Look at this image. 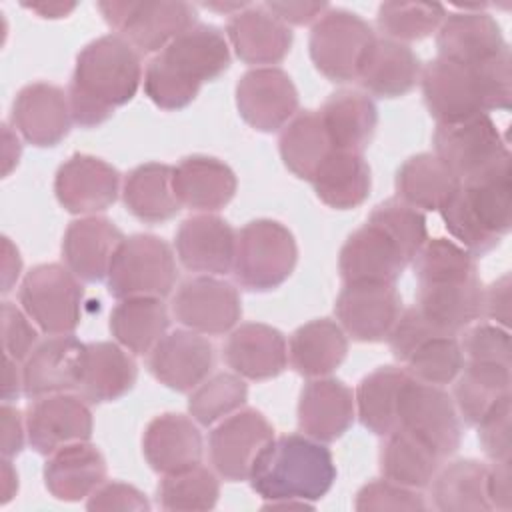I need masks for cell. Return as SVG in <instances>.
I'll use <instances>...</instances> for the list:
<instances>
[{"label":"cell","mask_w":512,"mask_h":512,"mask_svg":"<svg viewBox=\"0 0 512 512\" xmlns=\"http://www.w3.org/2000/svg\"><path fill=\"white\" fill-rule=\"evenodd\" d=\"M142 82L140 52L120 34L86 44L76 56L68 86L72 122L80 128L104 124L116 108L128 104Z\"/></svg>","instance_id":"1"},{"label":"cell","mask_w":512,"mask_h":512,"mask_svg":"<svg viewBox=\"0 0 512 512\" xmlns=\"http://www.w3.org/2000/svg\"><path fill=\"white\" fill-rule=\"evenodd\" d=\"M420 82L426 108L438 124L510 110V48L482 64H460L438 56L422 68Z\"/></svg>","instance_id":"2"},{"label":"cell","mask_w":512,"mask_h":512,"mask_svg":"<svg viewBox=\"0 0 512 512\" xmlns=\"http://www.w3.org/2000/svg\"><path fill=\"white\" fill-rule=\"evenodd\" d=\"M230 68V46L212 24H194L160 50L144 70V94L162 110H182Z\"/></svg>","instance_id":"3"},{"label":"cell","mask_w":512,"mask_h":512,"mask_svg":"<svg viewBox=\"0 0 512 512\" xmlns=\"http://www.w3.org/2000/svg\"><path fill=\"white\" fill-rule=\"evenodd\" d=\"M446 230L474 256L494 250L512 228L510 152L460 182L438 210Z\"/></svg>","instance_id":"4"},{"label":"cell","mask_w":512,"mask_h":512,"mask_svg":"<svg viewBox=\"0 0 512 512\" xmlns=\"http://www.w3.org/2000/svg\"><path fill=\"white\" fill-rule=\"evenodd\" d=\"M252 490L266 502H316L336 480L332 452L302 434L274 436L250 472Z\"/></svg>","instance_id":"5"},{"label":"cell","mask_w":512,"mask_h":512,"mask_svg":"<svg viewBox=\"0 0 512 512\" xmlns=\"http://www.w3.org/2000/svg\"><path fill=\"white\" fill-rule=\"evenodd\" d=\"M296 262L298 246L284 224L258 218L236 232L232 272L242 288L270 292L290 278Z\"/></svg>","instance_id":"6"},{"label":"cell","mask_w":512,"mask_h":512,"mask_svg":"<svg viewBox=\"0 0 512 512\" xmlns=\"http://www.w3.org/2000/svg\"><path fill=\"white\" fill-rule=\"evenodd\" d=\"M176 260L172 248L154 234H132L116 248L106 284L118 298L152 296L166 298L176 284Z\"/></svg>","instance_id":"7"},{"label":"cell","mask_w":512,"mask_h":512,"mask_svg":"<svg viewBox=\"0 0 512 512\" xmlns=\"http://www.w3.org/2000/svg\"><path fill=\"white\" fill-rule=\"evenodd\" d=\"M18 300L44 334H72L82 320L84 288L66 266L38 264L26 272Z\"/></svg>","instance_id":"8"},{"label":"cell","mask_w":512,"mask_h":512,"mask_svg":"<svg viewBox=\"0 0 512 512\" xmlns=\"http://www.w3.org/2000/svg\"><path fill=\"white\" fill-rule=\"evenodd\" d=\"M372 26L344 8H328L312 26L308 50L316 70L330 82H352L374 42Z\"/></svg>","instance_id":"9"},{"label":"cell","mask_w":512,"mask_h":512,"mask_svg":"<svg viewBox=\"0 0 512 512\" xmlns=\"http://www.w3.org/2000/svg\"><path fill=\"white\" fill-rule=\"evenodd\" d=\"M104 20L140 54H158L176 36L196 24L190 2H98Z\"/></svg>","instance_id":"10"},{"label":"cell","mask_w":512,"mask_h":512,"mask_svg":"<svg viewBox=\"0 0 512 512\" xmlns=\"http://www.w3.org/2000/svg\"><path fill=\"white\" fill-rule=\"evenodd\" d=\"M396 428L416 436L442 460L452 456L462 442L460 416L452 396L442 386L426 384L412 376L400 390Z\"/></svg>","instance_id":"11"},{"label":"cell","mask_w":512,"mask_h":512,"mask_svg":"<svg viewBox=\"0 0 512 512\" xmlns=\"http://www.w3.org/2000/svg\"><path fill=\"white\" fill-rule=\"evenodd\" d=\"M412 260L414 254L408 250V246L386 224L368 216L366 224L352 232L340 248L338 270L344 284H396Z\"/></svg>","instance_id":"12"},{"label":"cell","mask_w":512,"mask_h":512,"mask_svg":"<svg viewBox=\"0 0 512 512\" xmlns=\"http://www.w3.org/2000/svg\"><path fill=\"white\" fill-rule=\"evenodd\" d=\"M274 440V428L256 408H240L220 420L208 436V454L216 474L228 482L250 478L260 452Z\"/></svg>","instance_id":"13"},{"label":"cell","mask_w":512,"mask_h":512,"mask_svg":"<svg viewBox=\"0 0 512 512\" xmlns=\"http://www.w3.org/2000/svg\"><path fill=\"white\" fill-rule=\"evenodd\" d=\"M172 314L192 332L222 336L236 328L242 316V302L234 284L202 274L178 286L172 298Z\"/></svg>","instance_id":"14"},{"label":"cell","mask_w":512,"mask_h":512,"mask_svg":"<svg viewBox=\"0 0 512 512\" xmlns=\"http://www.w3.org/2000/svg\"><path fill=\"white\" fill-rule=\"evenodd\" d=\"M432 142L434 154L460 182L482 172L510 152L490 114H480L454 124H438Z\"/></svg>","instance_id":"15"},{"label":"cell","mask_w":512,"mask_h":512,"mask_svg":"<svg viewBox=\"0 0 512 512\" xmlns=\"http://www.w3.org/2000/svg\"><path fill=\"white\" fill-rule=\"evenodd\" d=\"M236 108L254 130L276 132L296 116L298 90L282 68L258 66L238 80Z\"/></svg>","instance_id":"16"},{"label":"cell","mask_w":512,"mask_h":512,"mask_svg":"<svg viewBox=\"0 0 512 512\" xmlns=\"http://www.w3.org/2000/svg\"><path fill=\"white\" fill-rule=\"evenodd\" d=\"M346 336L356 342H382L402 312V298L394 284L348 282L334 304Z\"/></svg>","instance_id":"17"},{"label":"cell","mask_w":512,"mask_h":512,"mask_svg":"<svg viewBox=\"0 0 512 512\" xmlns=\"http://www.w3.org/2000/svg\"><path fill=\"white\" fill-rule=\"evenodd\" d=\"M120 192V172L90 154H72L54 176V194L70 214L94 216L110 208Z\"/></svg>","instance_id":"18"},{"label":"cell","mask_w":512,"mask_h":512,"mask_svg":"<svg viewBox=\"0 0 512 512\" xmlns=\"http://www.w3.org/2000/svg\"><path fill=\"white\" fill-rule=\"evenodd\" d=\"M92 428V412L86 400L66 392L36 398L26 412L28 442L44 456L62 446L90 440Z\"/></svg>","instance_id":"19"},{"label":"cell","mask_w":512,"mask_h":512,"mask_svg":"<svg viewBox=\"0 0 512 512\" xmlns=\"http://www.w3.org/2000/svg\"><path fill=\"white\" fill-rule=\"evenodd\" d=\"M86 344L72 334L50 336L36 344L22 362L24 396L36 400L80 386Z\"/></svg>","instance_id":"20"},{"label":"cell","mask_w":512,"mask_h":512,"mask_svg":"<svg viewBox=\"0 0 512 512\" xmlns=\"http://www.w3.org/2000/svg\"><path fill=\"white\" fill-rule=\"evenodd\" d=\"M214 368V346L204 334L174 330L148 354L150 374L176 392H190L202 384Z\"/></svg>","instance_id":"21"},{"label":"cell","mask_w":512,"mask_h":512,"mask_svg":"<svg viewBox=\"0 0 512 512\" xmlns=\"http://www.w3.org/2000/svg\"><path fill=\"white\" fill-rule=\"evenodd\" d=\"M72 124L68 92L48 82L26 84L12 102V126L28 144L50 148L60 144Z\"/></svg>","instance_id":"22"},{"label":"cell","mask_w":512,"mask_h":512,"mask_svg":"<svg viewBox=\"0 0 512 512\" xmlns=\"http://www.w3.org/2000/svg\"><path fill=\"white\" fill-rule=\"evenodd\" d=\"M180 264L190 272L226 274L236 254V232L220 216L202 212L186 218L174 236Z\"/></svg>","instance_id":"23"},{"label":"cell","mask_w":512,"mask_h":512,"mask_svg":"<svg viewBox=\"0 0 512 512\" xmlns=\"http://www.w3.org/2000/svg\"><path fill=\"white\" fill-rule=\"evenodd\" d=\"M354 416V392L342 380L314 378L300 392L298 428L322 444L342 438L350 430Z\"/></svg>","instance_id":"24"},{"label":"cell","mask_w":512,"mask_h":512,"mask_svg":"<svg viewBox=\"0 0 512 512\" xmlns=\"http://www.w3.org/2000/svg\"><path fill=\"white\" fill-rule=\"evenodd\" d=\"M126 236L102 216H82L68 224L62 238L66 268L82 282H102L108 276L112 256Z\"/></svg>","instance_id":"25"},{"label":"cell","mask_w":512,"mask_h":512,"mask_svg":"<svg viewBox=\"0 0 512 512\" xmlns=\"http://www.w3.org/2000/svg\"><path fill=\"white\" fill-rule=\"evenodd\" d=\"M224 360L242 378L270 380L284 372L288 344L278 328L262 322H244L230 332L224 344Z\"/></svg>","instance_id":"26"},{"label":"cell","mask_w":512,"mask_h":512,"mask_svg":"<svg viewBox=\"0 0 512 512\" xmlns=\"http://www.w3.org/2000/svg\"><path fill=\"white\" fill-rule=\"evenodd\" d=\"M226 36L236 56L246 64H278L290 48L294 34L264 4L246 6L230 16Z\"/></svg>","instance_id":"27"},{"label":"cell","mask_w":512,"mask_h":512,"mask_svg":"<svg viewBox=\"0 0 512 512\" xmlns=\"http://www.w3.org/2000/svg\"><path fill=\"white\" fill-rule=\"evenodd\" d=\"M202 434L192 418L166 412L152 418L142 436V452L158 474H174L202 462Z\"/></svg>","instance_id":"28"},{"label":"cell","mask_w":512,"mask_h":512,"mask_svg":"<svg viewBox=\"0 0 512 512\" xmlns=\"http://www.w3.org/2000/svg\"><path fill=\"white\" fill-rule=\"evenodd\" d=\"M506 46L500 24L482 10L446 14L436 30L438 56L460 64H482L500 54Z\"/></svg>","instance_id":"29"},{"label":"cell","mask_w":512,"mask_h":512,"mask_svg":"<svg viewBox=\"0 0 512 512\" xmlns=\"http://www.w3.org/2000/svg\"><path fill=\"white\" fill-rule=\"evenodd\" d=\"M420 72V58L408 44L374 38L360 62L356 80L372 96L400 98L416 86Z\"/></svg>","instance_id":"30"},{"label":"cell","mask_w":512,"mask_h":512,"mask_svg":"<svg viewBox=\"0 0 512 512\" xmlns=\"http://www.w3.org/2000/svg\"><path fill=\"white\" fill-rule=\"evenodd\" d=\"M172 186L180 206L198 212H216L236 194V174L218 158L192 154L182 158L172 172Z\"/></svg>","instance_id":"31"},{"label":"cell","mask_w":512,"mask_h":512,"mask_svg":"<svg viewBox=\"0 0 512 512\" xmlns=\"http://www.w3.org/2000/svg\"><path fill=\"white\" fill-rule=\"evenodd\" d=\"M106 472V460L94 444L74 442L48 456L44 486L56 500L80 502L104 484Z\"/></svg>","instance_id":"32"},{"label":"cell","mask_w":512,"mask_h":512,"mask_svg":"<svg viewBox=\"0 0 512 512\" xmlns=\"http://www.w3.org/2000/svg\"><path fill=\"white\" fill-rule=\"evenodd\" d=\"M482 292L484 286L478 276L458 282L418 284L414 306L434 330L458 336L482 316Z\"/></svg>","instance_id":"33"},{"label":"cell","mask_w":512,"mask_h":512,"mask_svg":"<svg viewBox=\"0 0 512 512\" xmlns=\"http://www.w3.org/2000/svg\"><path fill=\"white\" fill-rule=\"evenodd\" d=\"M318 114L334 150L362 154L374 138L378 108L368 94L338 90L326 98Z\"/></svg>","instance_id":"34"},{"label":"cell","mask_w":512,"mask_h":512,"mask_svg":"<svg viewBox=\"0 0 512 512\" xmlns=\"http://www.w3.org/2000/svg\"><path fill=\"white\" fill-rule=\"evenodd\" d=\"M138 378V366L124 346L116 342L86 344L80 396L92 404L114 402L126 396Z\"/></svg>","instance_id":"35"},{"label":"cell","mask_w":512,"mask_h":512,"mask_svg":"<svg viewBox=\"0 0 512 512\" xmlns=\"http://www.w3.org/2000/svg\"><path fill=\"white\" fill-rule=\"evenodd\" d=\"M346 354V332L330 318H316L298 326L288 342V360L304 378L328 376L344 362Z\"/></svg>","instance_id":"36"},{"label":"cell","mask_w":512,"mask_h":512,"mask_svg":"<svg viewBox=\"0 0 512 512\" xmlns=\"http://www.w3.org/2000/svg\"><path fill=\"white\" fill-rule=\"evenodd\" d=\"M174 166L146 162L132 168L122 186L126 210L142 222L158 224L170 220L182 208L172 186Z\"/></svg>","instance_id":"37"},{"label":"cell","mask_w":512,"mask_h":512,"mask_svg":"<svg viewBox=\"0 0 512 512\" xmlns=\"http://www.w3.org/2000/svg\"><path fill=\"white\" fill-rule=\"evenodd\" d=\"M312 186L326 206L334 210L356 208L370 194V166L360 152L332 150L316 170Z\"/></svg>","instance_id":"38"},{"label":"cell","mask_w":512,"mask_h":512,"mask_svg":"<svg viewBox=\"0 0 512 512\" xmlns=\"http://www.w3.org/2000/svg\"><path fill=\"white\" fill-rule=\"evenodd\" d=\"M170 324L162 298L134 296L120 300L110 312V332L132 354H150Z\"/></svg>","instance_id":"39"},{"label":"cell","mask_w":512,"mask_h":512,"mask_svg":"<svg viewBox=\"0 0 512 512\" xmlns=\"http://www.w3.org/2000/svg\"><path fill=\"white\" fill-rule=\"evenodd\" d=\"M460 180L436 154L410 156L396 172L398 200L416 210H440Z\"/></svg>","instance_id":"40"},{"label":"cell","mask_w":512,"mask_h":512,"mask_svg":"<svg viewBox=\"0 0 512 512\" xmlns=\"http://www.w3.org/2000/svg\"><path fill=\"white\" fill-rule=\"evenodd\" d=\"M410 374L398 366H380L364 376L356 388V416L376 434L388 436L398 426V398Z\"/></svg>","instance_id":"41"},{"label":"cell","mask_w":512,"mask_h":512,"mask_svg":"<svg viewBox=\"0 0 512 512\" xmlns=\"http://www.w3.org/2000/svg\"><path fill=\"white\" fill-rule=\"evenodd\" d=\"M510 394V366L498 362L464 360L454 384V404L462 420L476 426L482 416Z\"/></svg>","instance_id":"42"},{"label":"cell","mask_w":512,"mask_h":512,"mask_svg":"<svg viewBox=\"0 0 512 512\" xmlns=\"http://www.w3.org/2000/svg\"><path fill=\"white\" fill-rule=\"evenodd\" d=\"M486 478V464L472 458L454 460L430 480L432 502L442 512H490Z\"/></svg>","instance_id":"43"},{"label":"cell","mask_w":512,"mask_h":512,"mask_svg":"<svg viewBox=\"0 0 512 512\" xmlns=\"http://www.w3.org/2000/svg\"><path fill=\"white\" fill-rule=\"evenodd\" d=\"M278 150L284 166L298 178L312 182L316 170L334 150L320 114L316 110L296 112V116L280 130Z\"/></svg>","instance_id":"44"},{"label":"cell","mask_w":512,"mask_h":512,"mask_svg":"<svg viewBox=\"0 0 512 512\" xmlns=\"http://www.w3.org/2000/svg\"><path fill=\"white\" fill-rule=\"evenodd\" d=\"M380 450V470L390 482L406 488H426L440 468V456L402 428H394L384 436Z\"/></svg>","instance_id":"45"},{"label":"cell","mask_w":512,"mask_h":512,"mask_svg":"<svg viewBox=\"0 0 512 512\" xmlns=\"http://www.w3.org/2000/svg\"><path fill=\"white\" fill-rule=\"evenodd\" d=\"M418 284L458 282L478 276L474 254L448 238L426 240L412 260Z\"/></svg>","instance_id":"46"},{"label":"cell","mask_w":512,"mask_h":512,"mask_svg":"<svg viewBox=\"0 0 512 512\" xmlns=\"http://www.w3.org/2000/svg\"><path fill=\"white\" fill-rule=\"evenodd\" d=\"M446 18V8L438 2H384L378 6L376 24L384 38L414 42L430 36Z\"/></svg>","instance_id":"47"},{"label":"cell","mask_w":512,"mask_h":512,"mask_svg":"<svg viewBox=\"0 0 512 512\" xmlns=\"http://www.w3.org/2000/svg\"><path fill=\"white\" fill-rule=\"evenodd\" d=\"M406 372L420 382L444 386L456 380L464 366L458 336L434 334L422 340L404 360Z\"/></svg>","instance_id":"48"},{"label":"cell","mask_w":512,"mask_h":512,"mask_svg":"<svg viewBox=\"0 0 512 512\" xmlns=\"http://www.w3.org/2000/svg\"><path fill=\"white\" fill-rule=\"evenodd\" d=\"M248 400V386L242 376L220 372L198 384L188 398V412L194 422L212 426L240 410Z\"/></svg>","instance_id":"49"},{"label":"cell","mask_w":512,"mask_h":512,"mask_svg":"<svg viewBox=\"0 0 512 512\" xmlns=\"http://www.w3.org/2000/svg\"><path fill=\"white\" fill-rule=\"evenodd\" d=\"M218 496L220 482L216 474L202 464L164 474L158 484V502L164 510H212Z\"/></svg>","instance_id":"50"},{"label":"cell","mask_w":512,"mask_h":512,"mask_svg":"<svg viewBox=\"0 0 512 512\" xmlns=\"http://www.w3.org/2000/svg\"><path fill=\"white\" fill-rule=\"evenodd\" d=\"M460 348L466 360L498 362L510 366V332L494 322H472L460 332Z\"/></svg>","instance_id":"51"},{"label":"cell","mask_w":512,"mask_h":512,"mask_svg":"<svg viewBox=\"0 0 512 512\" xmlns=\"http://www.w3.org/2000/svg\"><path fill=\"white\" fill-rule=\"evenodd\" d=\"M354 508L360 512L368 510H426L422 494L414 488L400 486L390 480H372L364 484L354 500Z\"/></svg>","instance_id":"52"},{"label":"cell","mask_w":512,"mask_h":512,"mask_svg":"<svg viewBox=\"0 0 512 512\" xmlns=\"http://www.w3.org/2000/svg\"><path fill=\"white\" fill-rule=\"evenodd\" d=\"M476 426L482 452L492 462L510 460V394L498 400Z\"/></svg>","instance_id":"53"},{"label":"cell","mask_w":512,"mask_h":512,"mask_svg":"<svg viewBox=\"0 0 512 512\" xmlns=\"http://www.w3.org/2000/svg\"><path fill=\"white\" fill-rule=\"evenodd\" d=\"M38 330L32 324V318L18 308L14 302L2 304V346L4 356L24 362L38 344Z\"/></svg>","instance_id":"54"},{"label":"cell","mask_w":512,"mask_h":512,"mask_svg":"<svg viewBox=\"0 0 512 512\" xmlns=\"http://www.w3.org/2000/svg\"><path fill=\"white\" fill-rule=\"evenodd\" d=\"M88 510H150V502L144 492L126 482H104L100 484L86 502Z\"/></svg>","instance_id":"55"},{"label":"cell","mask_w":512,"mask_h":512,"mask_svg":"<svg viewBox=\"0 0 512 512\" xmlns=\"http://www.w3.org/2000/svg\"><path fill=\"white\" fill-rule=\"evenodd\" d=\"M482 316L508 328L510 322V274L500 276L482 292Z\"/></svg>","instance_id":"56"},{"label":"cell","mask_w":512,"mask_h":512,"mask_svg":"<svg viewBox=\"0 0 512 512\" xmlns=\"http://www.w3.org/2000/svg\"><path fill=\"white\" fill-rule=\"evenodd\" d=\"M264 6L284 24L294 26L316 22L330 8L326 2H266Z\"/></svg>","instance_id":"57"},{"label":"cell","mask_w":512,"mask_h":512,"mask_svg":"<svg viewBox=\"0 0 512 512\" xmlns=\"http://www.w3.org/2000/svg\"><path fill=\"white\" fill-rule=\"evenodd\" d=\"M486 494L492 510L508 512L512 506V484H510V460L492 462L486 478Z\"/></svg>","instance_id":"58"},{"label":"cell","mask_w":512,"mask_h":512,"mask_svg":"<svg viewBox=\"0 0 512 512\" xmlns=\"http://www.w3.org/2000/svg\"><path fill=\"white\" fill-rule=\"evenodd\" d=\"M26 420L22 422V414L18 408L10 406V402L2 404V456L14 458L24 448Z\"/></svg>","instance_id":"59"},{"label":"cell","mask_w":512,"mask_h":512,"mask_svg":"<svg viewBox=\"0 0 512 512\" xmlns=\"http://www.w3.org/2000/svg\"><path fill=\"white\" fill-rule=\"evenodd\" d=\"M4 258H2V272H4V288L2 292H10L12 284L18 280L20 270H22V258L18 248L10 242V238H4L2 242Z\"/></svg>","instance_id":"60"},{"label":"cell","mask_w":512,"mask_h":512,"mask_svg":"<svg viewBox=\"0 0 512 512\" xmlns=\"http://www.w3.org/2000/svg\"><path fill=\"white\" fill-rule=\"evenodd\" d=\"M20 362H16L10 356H4V386H2V400L12 402L24 392V380H22V368H18Z\"/></svg>","instance_id":"61"},{"label":"cell","mask_w":512,"mask_h":512,"mask_svg":"<svg viewBox=\"0 0 512 512\" xmlns=\"http://www.w3.org/2000/svg\"><path fill=\"white\" fill-rule=\"evenodd\" d=\"M32 12H36L40 18H64L68 16L76 4L74 2H38V4H24Z\"/></svg>","instance_id":"62"},{"label":"cell","mask_w":512,"mask_h":512,"mask_svg":"<svg viewBox=\"0 0 512 512\" xmlns=\"http://www.w3.org/2000/svg\"><path fill=\"white\" fill-rule=\"evenodd\" d=\"M2 504L10 502L12 496L18 492V474L10 462V458L2 460Z\"/></svg>","instance_id":"63"},{"label":"cell","mask_w":512,"mask_h":512,"mask_svg":"<svg viewBox=\"0 0 512 512\" xmlns=\"http://www.w3.org/2000/svg\"><path fill=\"white\" fill-rule=\"evenodd\" d=\"M204 8H208V10H218V12H240V10H244L246 6H250V4H246V2H230V4H220V2H208V4H202Z\"/></svg>","instance_id":"64"}]
</instances>
